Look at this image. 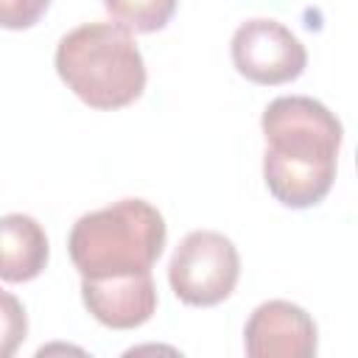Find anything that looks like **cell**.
<instances>
[{
  "mask_svg": "<svg viewBox=\"0 0 358 358\" xmlns=\"http://www.w3.org/2000/svg\"><path fill=\"white\" fill-rule=\"evenodd\" d=\"M48 235L34 215L8 213L0 218V280L28 282L48 266Z\"/></svg>",
  "mask_w": 358,
  "mask_h": 358,
  "instance_id": "obj_8",
  "label": "cell"
},
{
  "mask_svg": "<svg viewBox=\"0 0 358 358\" xmlns=\"http://www.w3.org/2000/svg\"><path fill=\"white\" fill-rule=\"evenodd\" d=\"M56 73L87 106L120 109L145 90L143 53L117 22H87L56 45Z\"/></svg>",
  "mask_w": 358,
  "mask_h": 358,
  "instance_id": "obj_3",
  "label": "cell"
},
{
  "mask_svg": "<svg viewBox=\"0 0 358 358\" xmlns=\"http://www.w3.org/2000/svg\"><path fill=\"white\" fill-rule=\"evenodd\" d=\"M50 0H0V28L22 31L39 22Z\"/></svg>",
  "mask_w": 358,
  "mask_h": 358,
  "instance_id": "obj_11",
  "label": "cell"
},
{
  "mask_svg": "<svg viewBox=\"0 0 358 358\" xmlns=\"http://www.w3.org/2000/svg\"><path fill=\"white\" fill-rule=\"evenodd\" d=\"M266 154L263 179L268 193L294 210L319 204L336 179L341 148L338 117L316 98L280 95L260 117Z\"/></svg>",
  "mask_w": 358,
  "mask_h": 358,
  "instance_id": "obj_1",
  "label": "cell"
},
{
  "mask_svg": "<svg viewBox=\"0 0 358 358\" xmlns=\"http://www.w3.org/2000/svg\"><path fill=\"white\" fill-rule=\"evenodd\" d=\"M241 277V255L235 243L215 229L187 232L168 266L171 291L193 308L224 302Z\"/></svg>",
  "mask_w": 358,
  "mask_h": 358,
  "instance_id": "obj_4",
  "label": "cell"
},
{
  "mask_svg": "<svg viewBox=\"0 0 358 358\" xmlns=\"http://www.w3.org/2000/svg\"><path fill=\"white\" fill-rule=\"evenodd\" d=\"M232 64L255 84H285L302 76L308 64L305 45L277 20L255 17L238 25L229 42Z\"/></svg>",
  "mask_w": 358,
  "mask_h": 358,
  "instance_id": "obj_5",
  "label": "cell"
},
{
  "mask_svg": "<svg viewBox=\"0 0 358 358\" xmlns=\"http://www.w3.org/2000/svg\"><path fill=\"white\" fill-rule=\"evenodd\" d=\"M243 347L249 358H313L319 347L316 322L294 302L268 299L252 310Z\"/></svg>",
  "mask_w": 358,
  "mask_h": 358,
  "instance_id": "obj_6",
  "label": "cell"
},
{
  "mask_svg": "<svg viewBox=\"0 0 358 358\" xmlns=\"http://www.w3.org/2000/svg\"><path fill=\"white\" fill-rule=\"evenodd\" d=\"M179 0H103L117 25L134 34H154L168 25Z\"/></svg>",
  "mask_w": 358,
  "mask_h": 358,
  "instance_id": "obj_9",
  "label": "cell"
},
{
  "mask_svg": "<svg viewBox=\"0 0 358 358\" xmlns=\"http://www.w3.org/2000/svg\"><path fill=\"white\" fill-rule=\"evenodd\" d=\"M81 299L87 310L112 330L140 327L157 310V288L151 274L81 280Z\"/></svg>",
  "mask_w": 358,
  "mask_h": 358,
  "instance_id": "obj_7",
  "label": "cell"
},
{
  "mask_svg": "<svg viewBox=\"0 0 358 358\" xmlns=\"http://www.w3.org/2000/svg\"><path fill=\"white\" fill-rule=\"evenodd\" d=\"M165 218L145 199H120L84 213L70 235V260L81 280L151 274L165 246Z\"/></svg>",
  "mask_w": 358,
  "mask_h": 358,
  "instance_id": "obj_2",
  "label": "cell"
},
{
  "mask_svg": "<svg viewBox=\"0 0 358 358\" xmlns=\"http://www.w3.org/2000/svg\"><path fill=\"white\" fill-rule=\"evenodd\" d=\"M28 333V316L22 302L0 288V358H11Z\"/></svg>",
  "mask_w": 358,
  "mask_h": 358,
  "instance_id": "obj_10",
  "label": "cell"
}]
</instances>
